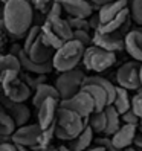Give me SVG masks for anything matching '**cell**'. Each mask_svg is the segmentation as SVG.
Masks as SVG:
<instances>
[{
    "mask_svg": "<svg viewBox=\"0 0 142 151\" xmlns=\"http://www.w3.org/2000/svg\"><path fill=\"white\" fill-rule=\"evenodd\" d=\"M138 130H139V133H141V134H142V124H141V125L138 127Z\"/></svg>",
    "mask_w": 142,
    "mask_h": 151,
    "instance_id": "681fc988",
    "label": "cell"
},
{
    "mask_svg": "<svg viewBox=\"0 0 142 151\" xmlns=\"http://www.w3.org/2000/svg\"><path fill=\"white\" fill-rule=\"evenodd\" d=\"M46 22L50 24V28L55 31V34L61 40H64V41L74 40V29H72V26L69 24L67 19L61 17V19H52V20H46Z\"/></svg>",
    "mask_w": 142,
    "mask_h": 151,
    "instance_id": "7402d4cb",
    "label": "cell"
},
{
    "mask_svg": "<svg viewBox=\"0 0 142 151\" xmlns=\"http://www.w3.org/2000/svg\"><path fill=\"white\" fill-rule=\"evenodd\" d=\"M26 54H28V57L34 61V63H37V64H46V63H49V61L54 60L55 50L52 49V47H49L48 44L43 41L41 34H40V37L37 38V41L32 44V47L29 49V52H26Z\"/></svg>",
    "mask_w": 142,
    "mask_h": 151,
    "instance_id": "4fadbf2b",
    "label": "cell"
},
{
    "mask_svg": "<svg viewBox=\"0 0 142 151\" xmlns=\"http://www.w3.org/2000/svg\"><path fill=\"white\" fill-rule=\"evenodd\" d=\"M141 119L136 116V113L133 110H128L127 113L122 114V124H127V125H135V127H139L141 125Z\"/></svg>",
    "mask_w": 142,
    "mask_h": 151,
    "instance_id": "d590c367",
    "label": "cell"
},
{
    "mask_svg": "<svg viewBox=\"0 0 142 151\" xmlns=\"http://www.w3.org/2000/svg\"><path fill=\"white\" fill-rule=\"evenodd\" d=\"M2 2H3V3H8V2H9V0H2Z\"/></svg>",
    "mask_w": 142,
    "mask_h": 151,
    "instance_id": "f907efd6",
    "label": "cell"
},
{
    "mask_svg": "<svg viewBox=\"0 0 142 151\" xmlns=\"http://www.w3.org/2000/svg\"><path fill=\"white\" fill-rule=\"evenodd\" d=\"M60 107L61 109H69L75 113H78L81 118L87 119L90 118L92 114L95 113V101L93 98L89 95L87 92H84L83 88L79 90L75 96H72L70 99H63L60 102Z\"/></svg>",
    "mask_w": 142,
    "mask_h": 151,
    "instance_id": "ba28073f",
    "label": "cell"
},
{
    "mask_svg": "<svg viewBox=\"0 0 142 151\" xmlns=\"http://www.w3.org/2000/svg\"><path fill=\"white\" fill-rule=\"evenodd\" d=\"M83 90L87 92L89 95L93 98L95 109H96L95 111H104L105 107L110 105L109 104V95H107V92H105L102 87L96 86V84H84L83 86Z\"/></svg>",
    "mask_w": 142,
    "mask_h": 151,
    "instance_id": "ac0fdd59",
    "label": "cell"
},
{
    "mask_svg": "<svg viewBox=\"0 0 142 151\" xmlns=\"http://www.w3.org/2000/svg\"><path fill=\"white\" fill-rule=\"evenodd\" d=\"M17 128L19 127H17L15 121L5 110H2V113H0V136L3 139L8 137V136H12L17 131Z\"/></svg>",
    "mask_w": 142,
    "mask_h": 151,
    "instance_id": "4316f807",
    "label": "cell"
},
{
    "mask_svg": "<svg viewBox=\"0 0 142 151\" xmlns=\"http://www.w3.org/2000/svg\"><path fill=\"white\" fill-rule=\"evenodd\" d=\"M41 38H43V41L48 44L49 47H52L55 52L58 50V49H61L64 46V40H61L58 35L55 34V31L50 28V24L46 22V23H43L41 24Z\"/></svg>",
    "mask_w": 142,
    "mask_h": 151,
    "instance_id": "cb8c5ba5",
    "label": "cell"
},
{
    "mask_svg": "<svg viewBox=\"0 0 142 151\" xmlns=\"http://www.w3.org/2000/svg\"><path fill=\"white\" fill-rule=\"evenodd\" d=\"M86 119L81 118L78 113L61 109L58 110L57 121H55V137L60 140H74L76 136H79L86 128Z\"/></svg>",
    "mask_w": 142,
    "mask_h": 151,
    "instance_id": "7a4b0ae2",
    "label": "cell"
},
{
    "mask_svg": "<svg viewBox=\"0 0 142 151\" xmlns=\"http://www.w3.org/2000/svg\"><path fill=\"white\" fill-rule=\"evenodd\" d=\"M84 70L83 69H74L69 70V72H63L60 73L57 81H55V87L60 92L61 101L63 99H70L72 96H75L84 86Z\"/></svg>",
    "mask_w": 142,
    "mask_h": 151,
    "instance_id": "8992f818",
    "label": "cell"
},
{
    "mask_svg": "<svg viewBox=\"0 0 142 151\" xmlns=\"http://www.w3.org/2000/svg\"><path fill=\"white\" fill-rule=\"evenodd\" d=\"M69 24L72 26L74 31H89L90 24H89V19H78V17H69L67 19Z\"/></svg>",
    "mask_w": 142,
    "mask_h": 151,
    "instance_id": "1f68e13d",
    "label": "cell"
},
{
    "mask_svg": "<svg viewBox=\"0 0 142 151\" xmlns=\"http://www.w3.org/2000/svg\"><path fill=\"white\" fill-rule=\"evenodd\" d=\"M3 110L9 114V116L15 121L17 127H25L28 125L29 118H31V110L26 107L25 104H19V102H12L11 99H8L6 96H3Z\"/></svg>",
    "mask_w": 142,
    "mask_h": 151,
    "instance_id": "7c38bea8",
    "label": "cell"
},
{
    "mask_svg": "<svg viewBox=\"0 0 142 151\" xmlns=\"http://www.w3.org/2000/svg\"><path fill=\"white\" fill-rule=\"evenodd\" d=\"M116 83L125 90H139L141 88V63L127 61L116 70Z\"/></svg>",
    "mask_w": 142,
    "mask_h": 151,
    "instance_id": "52a82bcc",
    "label": "cell"
},
{
    "mask_svg": "<svg viewBox=\"0 0 142 151\" xmlns=\"http://www.w3.org/2000/svg\"><path fill=\"white\" fill-rule=\"evenodd\" d=\"M49 98H55V99H60L61 101V96H60V92L57 90L55 86H50V84H43L40 87H37V90H34V96H32V104L35 109H40V105L49 99Z\"/></svg>",
    "mask_w": 142,
    "mask_h": 151,
    "instance_id": "d6986e66",
    "label": "cell"
},
{
    "mask_svg": "<svg viewBox=\"0 0 142 151\" xmlns=\"http://www.w3.org/2000/svg\"><path fill=\"white\" fill-rule=\"evenodd\" d=\"M41 127L38 124H28L25 127L17 128V131L11 136V140L15 145L26 147V148H35L38 145V139L41 134Z\"/></svg>",
    "mask_w": 142,
    "mask_h": 151,
    "instance_id": "9c48e42d",
    "label": "cell"
},
{
    "mask_svg": "<svg viewBox=\"0 0 142 151\" xmlns=\"http://www.w3.org/2000/svg\"><path fill=\"white\" fill-rule=\"evenodd\" d=\"M131 110L136 113V116L142 121V88H139L138 93L131 98Z\"/></svg>",
    "mask_w": 142,
    "mask_h": 151,
    "instance_id": "836d02e7",
    "label": "cell"
},
{
    "mask_svg": "<svg viewBox=\"0 0 142 151\" xmlns=\"http://www.w3.org/2000/svg\"><path fill=\"white\" fill-rule=\"evenodd\" d=\"M130 17L136 24L142 26V0H130Z\"/></svg>",
    "mask_w": 142,
    "mask_h": 151,
    "instance_id": "f546056e",
    "label": "cell"
},
{
    "mask_svg": "<svg viewBox=\"0 0 142 151\" xmlns=\"http://www.w3.org/2000/svg\"><path fill=\"white\" fill-rule=\"evenodd\" d=\"M23 79H25V83L32 88V90H37V87L46 84V75H35V76H31V73H28V75L23 76Z\"/></svg>",
    "mask_w": 142,
    "mask_h": 151,
    "instance_id": "4dcf8cb0",
    "label": "cell"
},
{
    "mask_svg": "<svg viewBox=\"0 0 142 151\" xmlns=\"http://www.w3.org/2000/svg\"><path fill=\"white\" fill-rule=\"evenodd\" d=\"M86 46L81 44L76 40H70L66 41L64 46L58 49L54 55V69L58 70L60 73L63 72H69V70L76 69V66L83 61L84 58V52H86Z\"/></svg>",
    "mask_w": 142,
    "mask_h": 151,
    "instance_id": "3957f363",
    "label": "cell"
},
{
    "mask_svg": "<svg viewBox=\"0 0 142 151\" xmlns=\"http://www.w3.org/2000/svg\"><path fill=\"white\" fill-rule=\"evenodd\" d=\"M63 12H64V9H63V6H61V3L55 0V3L52 5V8H50L49 14L46 15V20H52V19H61V14H63Z\"/></svg>",
    "mask_w": 142,
    "mask_h": 151,
    "instance_id": "74e56055",
    "label": "cell"
},
{
    "mask_svg": "<svg viewBox=\"0 0 142 151\" xmlns=\"http://www.w3.org/2000/svg\"><path fill=\"white\" fill-rule=\"evenodd\" d=\"M136 136H138V127L122 124V127L118 130L116 134L112 136V142H113V145L116 148L127 150L128 147H131L133 142H135Z\"/></svg>",
    "mask_w": 142,
    "mask_h": 151,
    "instance_id": "9a60e30c",
    "label": "cell"
},
{
    "mask_svg": "<svg viewBox=\"0 0 142 151\" xmlns=\"http://www.w3.org/2000/svg\"><path fill=\"white\" fill-rule=\"evenodd\" d=\"M34 6L28 0H9L3 6V31L12 38H23L34 26Z\"/></svg>",
    "mask_w": 142,
    "mask_h": 151,
    "instance_id": "6da1fadb",
    "label": "cell"
},
{
    "mask_svg": "<svg viewBox=\"0 0 142 151\" xmlns=\"http://www.w3.org/2000/svg\"><path fill=\"white\" fill-rule=\"evenodd\" d=\"M86 151H105V148H102V147H92V148H89V150H86Z\"/></svg>",
    "mask_w": 142,
    "mask_h": 151,
    "instance_id": "7bdbcfd3",
    "label": "cell"
},
{
    "mask_svg": "<svg viewBox=\"0 0 142 151\" xmlns=\"http://www.w3.org/2000/svg\"><path fill=\"white\" fill-rule=\"evenodd\" d=\"M89 127L93 130L95 134H104L107 130V116L105 111H95L89 118Z\"/></svg>",
    "mask_w": 142,
    "mask_h": 151,
    "instance_id": "484cf974",
    "label": "cell"
},
{
    "mask_svg": "<svg viewBox=\"0 0 142 151\" xmlns=\"http://www.w3.org/2000/svg\"><path fill=\"white\" fill-rule=\"evenodd\" d=\"M113 107L116 109L121 114L127 113L128 110H131V98L128 95V90H125V88H122L118 86V90H116V98H115L113 101Z\"/></svg>",
    "mask_w": 142,
    "mask_h": 151,
    "instance_id": "d4e9b609",
    "label": "cell"
},
{
    "mask_svg": "<svg viewBox=\"0 0 142 151\" xmlns=\"http://www.w3.org/2000/svg\"><path fill=\"white\" fill-rule=\"evenodd\" d=\"M43 151H60V150H58V148H55V147H52V145H50V147H48L46 150H43Z\"/></svg>",
    "mask_w": 142,
    "mask_h": 151,
    "instance_id": "bcb514c9",
    "label": "cell"
},
{
    "mask_svg": "<svg viewBox=\"0 0 142 151\" xmlns=\"http://www.w3.org/2000/svg\"><path fill=\"white\" fill-rule=\"evenodd\" d=\"M89 2H90L95 8H102V6H105V5L115 2V0H89Z\"/></svg>",
    "mask_w": 142,
    "mask_h": 151,
    "instance_id": "60d3db41",
    "label": "cell"
},
{
    "mask_svg": "<svg viewBox=\"0 0 142 151\" xmlns=\"http://www.w3.org/2000/svg\"><path fill=\"white\" fill-rule=\"evenodd\" d=\"M74 40L84 44L86 47L93 44V35L89 34V31H74Z\"/></svg>",
    "mask_w": 142,
    "mask_h": 151,
    "instance_id": "e575fe53",
    "label": "cell"
},
{
    "mask_svg": "<svg viewBox=\"0 0 142 151\" xmlns=\"http://www.w3.org/2000/svg\"><path fill=\"white\" fill-rule=\"evenodd\" d=\"M104 111H105V116H107V130H105L104 134L109 136V137H112V136L116 134L118 130L122 127V124H121L122 114H121L116 109H115L113 105H107Z\"/></svg>",
    "mask_w": 142,
    "mask_h": 151,
    "instance_id": "ffe728a7",
    "label": "cell"
},
{
    "mask_svg": "<svg viewBox=\"0 0 142 151\" xmlns=\"http://www.w3.org/2000/svg\"><path fill=\"white\" fill-rule=\"evenodd\" d=\"M61 3L64 12L69 17H78V19H89L93 15V5L89 0H57Z\"/></svg>",
    "mask_w": 142,
    "mask_h": 151,
    "instance_id": "8fae6325",
    "label": "cell"
},
{
    "mask_svg": "<svg viewBox=\"0 0 142 151\" xmlns=\"http://www.w3.org/2000/svg\"><path fill=\"white\" fill-rule=\"evenodd\" d=\"M128 6H130L128 0H115V2L99 8L98 14H99V19H101V24L113 20L115 17H118L122 11L128 9Z\"/></svg>",
    "mask_w": 142,
    "mask_h": 151,
    "instance_id": "e0dca14e",
    "label": "cell"
},
{
    "mask_svg": "<svg viewBox=\"0 0 142 151\" xmlns=\"http://www.w3.org/2000/svg\"><path fill=\"white\" fill-rule=\"evenodd\" d=\"M17 57H19V60H20L23 70H25V72H28V73L48 75V73L52 72V69H54V63H52V61H49V63H46V64H37V63H34V61L28 57V54L25 52V49H22L19 54H17Z\"/></svg>",
    "mask_w": 142,
    "mask_h": 151,
    "instance_id": "2e32d148",
    "label": "cell"
},
{
    "mask_svg": "<svg viewBox=\"0 0 142 151\" xmlns=\"http://www.w3.org/2000/svg\"><path fill=\"white\" fill-rule=\"evenodd\" d=\"M58 150L60 151H72V150L69 148V145H61V147H58Z\"/></svg>",
    "mask_w": 142,
    "mask_h": 151,
    "instance_id": "ee69618b",
    "label": "cell"
},
{
    "mask_svg": "<svg viewBox=\"0 0 142 151\" xmlns=\"http://www.w3.org/2000/svg\"><path fill=\"white\" fill-rule=\"evenodd\" d=\"M60 99L49 98L40 105V109L37 110V124L41 127V130H48L55 124L60 110Z\"/></svg>",
    "mask_w": 142,
    "mask_h": 151,
    "instance_id": "30bf717a",
    "label": "cell"
},
{
    "mask_svg": "<svg viewBox=\"0 0 142 151\" xmlns=\"http://www.w3.org/2000/svg\"><path fill=\"white\" fill-rule=\"evenodd\" d=\"M40 34H41V26L40 24H34L31 28V31L28 32V35L25 37V43H23L25 52H29V49L32 47V44L37 41V38L40 37Z\"/></svg>",
    "mask_w": 142,
    "mask_h": 151,
    "instance_id": "f1b7e54d",
    "label": "cell"
},
{
    "mask_svg": "<svg viewBox=\"0 0 142 151\" xmlns=\"http://www.w3.org/2000/svg\"><path fill=\"white\" fill-rule=\"evenodd\" d=\"M17 148H19V151H35L32 148H26V147H20V145H17Z\"/></svg>",
    "mask_w": 142,
    "mask_h": 151,
    "instance_id": "f6af8a7d",
    "label": "cell"
},
{
    "mask_svg": "<svg viewBox=\"0 0 142 151\" xmlns=\"http://www.w3.org/2000/svg\"><path fill=\"white\" fill-rule=\"evenodd\" d=\"M124 151H139L138 148H131V147H128L127 150H124Z\"/></svg>",
    "mask_w": 142,
    "mask_h": 151,
    "instance_id": "7dc6e473",
    "label": "cell"
},
{
    "mask_svg": "<svg viewBox=\"0 0 142 151\" xmlns=\"http://www.w3.org/2000/svg\"><path fill=\"white\" fill-rule=\"evenodd\" d=\"M0 81L3 87V96H6L12 102L23 104L32 95V88L20 78V72L3 70L0 73Z\"/></svg>",
    "mask_w": 142,
    "mask_h": 151,
    "instance_id": "277c9868",
    "label": "cell"
},
{
    "mask_svg": "<svg viewBox=\"0 0 142 151\" xmlns=\"http://www.w3.org/2000/svg\"><path fill=\"white\" fill-rule=\"evenodd\" d=\"M55 3V0H31V5L37 9L40 14H49L52 5Z\"/></svg>",
    "mask_w": 142,
    "mask_h": 151,
    "instance_id": "d6a6232c",
    "label": "cell"
},
{
    "mask_svg": "<svg viewBox=\"0 0 142 151\" xmlns=\"http://www.w3.org/2000/svg\"><path fill=\"white\" fill-rule=\"evenodd\" d=\"M93 136H95L93 130L90 127H86L81 134L69 142V148L72 151H86L90 148V144L93 142Z\"/></svg>",
    "mask_w": 142,
    "mask_h": 151,
    "instance_id": "603a6c76",
    "label": "cell"
},
{
    "mask_svg": "<svg viewBox=\"0 0 142 151\" xmlns=\"http://www.w3.org/2000/svg\"><path fill=\"white\" fill-rule=\"evenodd\" d=\"M141 88H142V63H141Z\"/></svg>",
    "mask_w": 142,
    "mask_h": 151,
    "instance_id": "c3c4849f",
    "label": "cell"
},
{
    "mask_svg": "<svg viewBox=\"0 0 142 151\" xmlns=\"http://www.w3.org/2000/svg\"><path fill=\"white\" fill-rule=\"evenodd\" d=\"M0 69H2V72L3 70H14V72H22L23 70L19 57L12 54H5L0 57Z\"/></svg>",
    "mask_w": 142,
    "mask_h": 151,
    "instance_id": "83f0119b",
    "label": "cell"
},
{
    "mask_svg": "<svg viewBox=\"0 0 142 151\" xmlns=\"http://www.w3.org/2000/svg\"><path fill=\"white\" fill-rule=\"evenodd\" d=\"M0 151H19V148H17V145L14 144V142L3 140L2 144H0Z\"/></svg>",
    "mask_w": 142,
    "mask_h": 151,
    "instance_id": "ab89813d",
    "label": "cell"
},
{
    "mask_svg": "<svg viewBox=\"0 0 142 151\" xmlns=\"http://www.w3.org/2000/svg\"><path fill=\"white\" fill-rule=\"evenodd\" d=\"M116 63V54L109 50H104L98 46H89L84 52L83 64L87 70H92L95 73H102L110 69Z\"/></svg>",
    "mask_w": 142,
    "mask_h": 151,
    "instance_id": "5b68a950",
    "label": "cell"
},
{
    "mask_svg": "<svg viewBox=\"0 0 142 151\" xmlns=\"http://www.w3.org/2000/svg\"><path fill=\"white\" fill-rule=\"evenodd\" d=\"M125 50L135 61L142 63V26H139L136 29H131L127 34Z\"/></svg>",
    "mask_w": 142,
    "mask_h": 151,
    "instance_id": "5bb4252c",
    "label": "cell"
},
{
    "mask_svg": "<svg viewBox=\"0 0 142 151\" xmlns=\"http://www.w3.org/2000/svg\"><path fill=\"white\" fill-rule=\"evenodd\" d=\"M95 142H96V145H98V147L105 148V151H122V150H119V148H116V147L113 145L112 137H109V136H105V137H98Z\"/></svg>",
    "mask_w": 142,
    "mask_h": 151,
    "instance_id": "8d00e7d4",
    "label": "cell"
},
{
    "mask_svg": "<svg viewBox=\"0 0 142 151\" xmlns=\"http://www.w3.org/2000/svg\"><path fill=\"white\" fill-rule=\"evenodd\" d=\"M133 144H135V148L142 150V134H141V133L136 136V139H135V142H133Z\"/></svg>",
    "mask_w": 142,
    "mask_h": 151,
    "instance_id": "b9f144b4",
    "label": "cell"
},
{
    "mask_svg": "<svg viewBox=\"0 0 142 151\" xmlns=\"http://www.w3.org/2000/svg\"><path fill=\"white\" fill-rule=\"evenodd\" d=\"M84 84H96L102 87L105 92L109 95V104L112 105L115 98H116V90H118V86H115L109 78H104V76H99V75H92V76H86L84 79Z\"/></svg>",
    "mask_w": 142,
    "mask_h": 151,
    "instance_id": "44dd1931",
    "label": "cell"
},
{
    "mask_svg": "<svg viewBox=\"0 0 142 151\" xmlns=\"http://www.w3.org/2000/svg\"><path fill=\"white\" fill-rule=\"evenodd\" d=\"M89 24H90V29L98 31L99 26H101V19H99V14H93L92 17H89Z\"/></svg>",
    "mask_w": 142,
    "mask_h": 151,
    "instance_id": "f35d334b",
    "label": "cell"
}]
</instances>
